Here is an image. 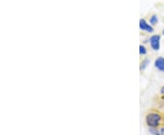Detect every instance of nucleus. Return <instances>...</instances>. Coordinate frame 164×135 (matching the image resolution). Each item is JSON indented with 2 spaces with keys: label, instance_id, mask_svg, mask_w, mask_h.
Listing matches in <instances>:
<instances>
[{
  "label": "nucleus",
  "instance_id": "f257e3e1",
  "mask_svg": "<svg viewBox=\"0 0 164 135\" xmlns=\"http://www.w3.org/2000/svg\"><path fill=\"white\" fill-rule=\"evenodd\" d=\"M145 123L149 128L164 126V114L158 110H151L145 115Z\"/></svg>",
  "mask_w": 164,
  "mask_h": 135
},
{
  "label": "nucleus",
  "instance_id": "f03ea898",
  "mask_svg": "<svg viewBox=\"0 0 164 135\" xmlns=\"http://www.w3.org/2000/svg\"><path fill=\"white\" fill-rule=\"evenodd\" d=\"M160 43H161V36L159 35H153L150 38V44L151 46L154 51H159L160 50Z\"/></svg>",
  "mask_w": 164,
  "mask_h": 135
},
{
  "label": "nucleus",
  "instance_id": "7ed1b4c3",
  "mask_svg": "<svg viewBox=\"0 0 164 135\" xmlns=\"http://www.w3.org/2000/svg\"><path fill=\"white\" fill-rule=\"evenodd\" d=\"M140 28L143 30V31H147L148 33H152L153 32V27L151 26V25H149L145 19H143L142 18L141 20H140Z\"/></svg>",
  "mask_w": 164,
  "mask_h": 135
},
{
  "label": "nucleus",
  "instance_id": "20e7f679",
  "mask_svg": "<svg viewBox=\"0 0 164 135\" xmlns=\"http://www.w3.org/2000/svg\"><path fill=\"white\" fill-rule=\"evenodd\" d=\"M154 66L161 72H164V57L162 56H160L158 57L155 63H154Z\"/></svg>",
  "mask_w": 164,
  "mask_h": 135
},
{
  "label": "nucleus",
  "instance_id": "39448f33",
  "mask_svg": "<svg viewBox=\"0 0 164 135\" xmlns=\"http://www.w3.org/2000/svg\"><path fill=\"white\" fill-rule=\"evenodd\" d=\"M149 131L152 135H164V126L159 128H149Z\"/></svg>",
  "mask_w": 164,
  "mask_h": 135
},
{
  "label": "nucleus",
  "instance_id": "423d86ee",
  "mask_svg": "<svg viewBox=\"0 0 164 135\" xmlns=\"http://www.w3.org/2000/svg\"><path fill=\"white\" fill-rule=\"evenodd\" d=\"M149 63H150V60H149V59H144V60L141 63L140 69H141L142 71L145 70V68L147 67V65H149Z\"/></svg>",
  "mask_w": 164,
  "mask_h": 135
},
{
  "label": "nucleus",
  "instance_id": "0eeeda50",
  "mask_svg": "<svg viewBox=\"0 0 164 135\" xmlns=\"http://www.w3.org/2000/svg\"><path fill=\"white\" fill-rule=\"evenodd\" d=\"M158 16H156V15H153L151 16V18H150V23L152 24V26H155V25H157L158 24Z\"/></svg>",
  "mask_w": 164,
  "mask_h": 135
},
{
  "label": "nucleus",
  "instance_id": "6e6552de",
  "mask_svg": "<svg viewBox=\"0 0 164 135\" xmlns=\"http://www.w3.org/2000/svg\"><path fill=\"white\" fill-rule=\"evenodd\" d=\"M140 54L142 55H145L147 54V49L144 45H140Z\"/></svg>",
  "mask_w": 164,
  "mask_h": 135
},
{
  "label": "nucleus",
  "instance_id": "1a4fd4ad",
  "mask_svg": "<svg viewBox=\"0 0 164 135\" xmlns=\"http://www.w3.org/2000/svg\"><path fill=\"white\" fill-rule=\"evenodd\" d=\"M161 94L164 95V86H162V87L161 88Z\"/></svg>",
  "mask_w": 164,
  "mask_h": 135
},
{
  "label": "nucleus",
  "instance_id": "9d476101",
  "mask_svg": "<svg viewBox=\"0 0 164 135\" xmlns=\"http://www.w3.org/2000/svg\"><path fill=\"white\" fill-rule=\"evenodd\" d=\"M162 35H164V29H163V31H162Z\"/></svg>",
  "mask_w": 164,
  "mask_h": 135
}]
</instances>
